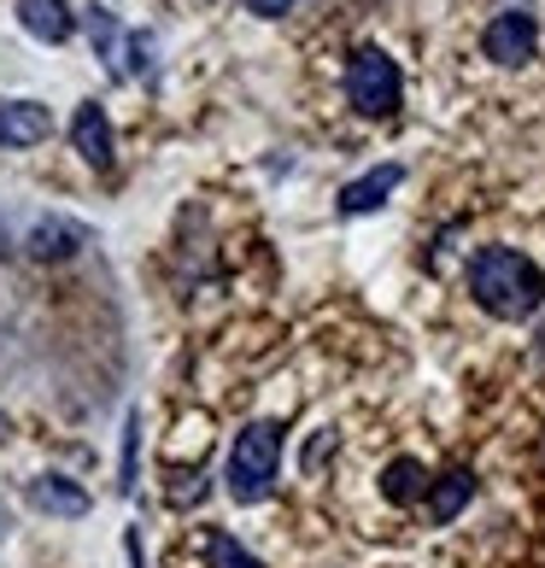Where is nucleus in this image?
I'll return each instance as SVG.
<instances>
[{"label": "nucleus", "mask_w": 545, "mask_h": 568, "mask_svg": "<svg viewBox=\"0 0 545 568\" xmlns=\"http://www.w3.org/2000/svg\"><path fill=\"white\" fill-rule=\"evenodd\" d=\"M470 293L498 323H528L545 305V270L516 246H481L470 258Z\"/></svg>", "instance_id": "1"}, {"label": "nucleus", "mask_w": 545, "mask_h": 568, "mask_svg": "<svg viewBox=\"0 0 545 568\" xmlns=\"http://www.w3.org/2000/svg\"><path fill=\"white\" fill-rule=\"evenodd\" d=\"M276 469H282V428L276 423H246L229 446L223 463V487L235 504H259L270 487H276Z\"/></svg>", "instance_id": "2"}, {"label": "nucleus", "mask_w": 545, "mask_h": 568, "mask_svg": "<svg viewBox=\"0 0 545 568\" xmlns=\"http://www.w3.org/2000/svg\"><path fill=\"white\" fill-rule=\"evenodd\" d=\"M346 100L359 106L364 118H393L405 100V77L393 65V53L382 48H359L346 59Z\"/></svg>", "instance_id": "3"}, {"label": "nucleus", "mask_w": 545, "mask_h": 568, "mask_svg": "<svg viewBox=\"0 0 545 568\" xmlns=\"http://www.w3.org/2000/svg\"><path fill=\"white\" fill-rule=\"evenodd\" d=\"M481 53L493 59V65H528L539 53V24L534 12H498L487 30H481Z\"/></svg>", "instance_id": "4"}, {"label": "nucleus", "mask_w": 545, "mask_h": 568, "mask_svg": "<svg viewBox=\"0 0 545 568\" xmlns=\"http://www.w3.org/2000/svg\"><path fill=\"white\" fill-rule=\"evenodd\" d=\"M71 146L82 153V164H94V171H112V159H118V146H112V118L107 106H77L71 118Z\"/></svg>", "instance_id": "5"}, {"label": "nucleus", "mask_w": 545, "mask_h": 568, "mask_svg": "<svg viewBox=\"0 0 545 568\" xmlns=\"http://www.w3.org/2000/svg\"><path fill=\"white\" fill-rule=\"evenodd\" d=\"M53 135V118L41 100H0V146H41Z\"/></svg>", "instance_id": "6"}, {"label": "nucleus", "mask_w": 545, "mask_h": 568, "mask_svg": "<svg viewBox=\"0 0 545 568\" xmlns=\"http://www.w3.org/2000/svg\"><path fill=\"white\" fill-rule=\"evenodd\" d=\"M24 246H30L36 264H59V258H77V252L89 246V229L71 223V217H41V223L30 229Z\"/></svg>", "instance_id": "7"}, {"label": "nucleus", "mask_w": 545, "mask_h": 568, "mask_svg": "<svg viewBox=\"0 0 545 568\" xmlns=\"http://www.w3.org/2000/svg\"><path fill=\"white\" fill-rule=\"evenodd\" d=\"M400 182H405V164H375V171H364L359 182L341 187V212H346V217L375 212V205H387V194H393Z\"/></svg>", "instance_id": "8"}, {"label": "nucleus", "mask_w": 545, "mask_h": 568, "mask_svg": "<svg viewBox=\"0 0 545 568\" xmlns=\"http://www.w3.org/2000/svg\"><path fill=\"white\" fill-rule=\"evenodd\" d=\"M30 504L41 516H59V521H82V516H89V493H82L77 480H65V475L30 480Z\"/></svg>", "instance_id": "9"}, {"label": "nucleus", "mask_w": 545, "mask_h": 568, "mask_svg": "<svg viewBox=\"0 0 545 568\" xmlns=\"http://www.w3.org/2000/svg\"><path fill=\"white\" fill-rule=\"evenodd\" d=\"M470 498H475V475L470 469H446L428 487V521H434V528H446V521H457V510H464Z\"/></svg>", "instance_id": "10"}, {"label": "nucleus", "mask_w": 545, "mask_h": 568, "mask_svg": "<svg viewBox=\"0 0 545 568\" xmlns=\"http://www.w3.org/2000/svg\"><path fill=\"white\" fill-rule=\"evenodd\" d=\"M18 18H24V30L36 41H71V30H77L65 0H18Z\"/></svg>", "instance_id": "11"}, {"label": "nucleus", "mask_w": 545, "mask_h": 568, "mask_svg": "<svg viewBox=\"0 0 545 568\" xmlns=\"http://www.w3.org/2000/svg\"><path fill=\"white\" fill-rule=\"evenodd\" d=\"M428 487H434V480H428V469L416 457H393L382 469V498L387 504H411V498H423Z\"/></svg>", "instance_id": "12"}, {"label": "nucleus", "mask_w": 545, "mask_h": 568, "mask_svg": "<svg viewBox=\"0 0 545 568\" xmlns=\"http://www.w3.org/2000/svg\"><path fill=\"white\" fill-rule=\"evenodd\" d=\"M205 557H212V568H264L246 545H235V534H212L205 539Z\"/></svg>", "instance_id": "13"}, {"label": "nucleus", "mask_w": 545, "mask_h": 568, "mask_svg": "<svg viewBox=\"0 0 545 568\" xmlns=\"http://www.w3.org/2000/svg\"><path fill=\"white\" fill-rule=\"evenodd\" d=\"M135 457H141V410L123 416V480H118V493H123V498L135 493Z\"/></svg>", "instance_id": "14"}, {"label": "nucleus", "mask_w": 545, "mask_h": 568, "mask_svg": "<svg viewBox=\"0 0 545 568\" xmlns=\"http://www.w3.org/2000/svg\"><path fill=\"white\" fill-rule=\"evenodd\" d=\"M89 36H94L100 59H112V48H118V18H112L107 7H89Z\"/></svg>", "instance_id": "15"}, {"label": "nucleus", "mask_w": 545, "mask_h": 568, "mask_svg": "<svg viewBox=\"0 0 545 568\" xmlns=\"http://www.w3.org/2000/svg\"><path fill=\"white\" fill-rule=\"evenodd\" d=\"M329 452H334V428H317V439H311V452H305V469L317 475V463H323Z\"/></svg>", "instance_id": "16"}, {"label": "nucleus", "mask_w": 545, "mask_h": 568, "mask_svg": "<svg viewBox=\"0 0 545 568\" xmlns=\"http://www.w3.org/2000/svg\"><path fill=\"white\" fill-rule=\"evenodd\" d=\"M130 71H153V36H130Z\"/></svg>", "instance_id": "17"}, {"label": "nucleus", "mask_w": 545, "mask_h": 568, "mask_svg": "<svg viewBox=\"0 0 545 568\" xmlns=\"http://www.w3.org/2000/svg\"><path fill=\"white\" fill-rule=\"evenodd\" d=\"M171 498H176V504H200V498H205V480H200V475L176 480V487H171Z\"/></svg>", "instance_id": "18"}, {"label": "nucleus", "mask_w": 545, "mask_h": 568, "mask_svg": "<svg viewBox=\"0 0 545 568\" xmlns=\"http://www.w3.org/2000/svg\"><path fill=\"white\" fill-rule=\"evenodd\" d=\"M246 12H259V18H282V12H293V0H246Z\"/></svg>", "instance_id": "19"}, {"label": "nucleus", "mask_w": 545, "mask_h": 568, "mask_svg": "<svg viewBox=\"0 0 545 568\" xmlns=\"http://www.w3.org/2000/svg\"><path fill=\"white\" fill-rule=\"evenodd\" d=\"M0 534H7V498H0Z\"/></svg>", "instance_id": "20"}, {"label": "nucleus", "mask_w": 545, "mask_h": 568, "mask_svg": "<svg viewBox=\"0 0 545 568\" xmlns=\"http://www.w3.org/2000/svg\"><path fill=\"white\" fill-rule=\"evenodd\" d=\"M7 434H12V423H7V416H0V439H7Z\"/></svg>", "instance_id": "21"}, {"label": "nucleus", "mask_w": 545, "mask_h": 568, "mask_svg": "<svg viewBox=\"0 0 545 568\" xmlns=\"http://www.w3.org/2000/svg\"><path fill=\"white\" fill-rule=\"evenodd\" d=\"M539 341H545V334H539Z\"/></svg>", "instance_id": "22"}]
</instances>
